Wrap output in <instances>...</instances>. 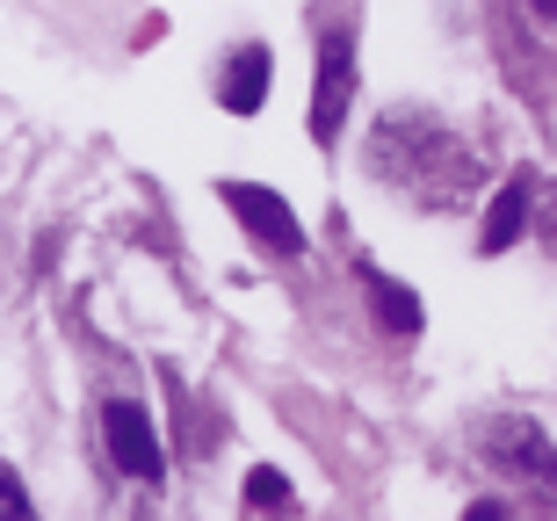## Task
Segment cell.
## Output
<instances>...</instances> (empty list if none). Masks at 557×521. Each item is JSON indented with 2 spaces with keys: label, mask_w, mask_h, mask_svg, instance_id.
I'll return each instance as SVG.
<instances>
[{
  "label": "cell",
  "mask_w": 557,
  "mask_h": 521,
  "mask_svg": "<svg viewBox=\"0 0 557 521\" xmlns=\"http://www.w3.org/2000/svg\"><path fill=\"white\" fill-rule=\"evenodd\" d=\"M269 80H275L269 44H239L225 59V73H218V102H225L232 116H253V109L269 102Z\"/></svg>",
  "instance_id": "obj_4"
},
{
  "label": "cell",
  "mask_w": 557,
  "mask_h": 521,
  "mask_svg": "<svg viewBox=\"0 0 557 521\" xmlns=\"http://www.w3.org/2000/svg\"><path fill=\"white\" fill-rule=\"evenodd\" d=\"M478 442H485L499 463H521L529 479H550V442H543V427H536L529 413H499V420H485V427H478Z\"/></svg>",
  "instance_id": "obj_5"
},
{
  "label": "cell",
  "mask_w": 557,
  "mask_h": 521,
  "mask_svg": "<svg viewBox=\"0 0 557 521\" xmlns=\"http://www.w3.org/2000/svg\"><path fill=\"white\" fill-rule=\"evenodd\" d=\"M0 521H37V507H29V493H22L15 463H0Z\"/></svg>",
  "instance_id": "obj_8"
},
{
  "label": "cell",
  "mask_w": 557,
  "mask_h": 521,
  "mask_svg": "<svg viewBox=\"0 0 557 521\" xmlns=\"http://www.w3.org/2000/svg\"><path fill=\"white\" fill-rule=\"evenodd\" d=\"M218 196H225V210H232V218H239V225H247L269 253H283V261H297V253H305V225H297V210H289L275 188L218 182Z\"/></svg>",
  "instance_id": "obj_3"
},
{
  "label": "cell",
  "mask_w": 557,
  "mask_h": 521,
  "mask_svg": "<svg viewBox=\"0 0 557 521\" xmlns=\"http://www.w3.org/2000/svg\"><path fill=\"white\" fill-rule=\"evenodd\" d=\"M521 225H529V174L499 182L493 210H485V239H478V253H507L521 239Z\"/></svg>",
  "instance_id": "obj_6"
},
{
  "label": "cell",
  "mask_w": 557,
  "mask_h": 521,
  "mask_svg": "<svg viewBox=\"0 0 557 521\" xmlns=\"http://www.w3.org/2000/svg\"><path fill=\"white\" fill-rule=\"evenodd\" d=\"M370 305H376V319H384L392 334H406V340L420 334V305H413V290H406V283H392V275H370Z\"/></svg>",
  "instance_id": "obj_7"
},
{
  "label": "cell",
  "mask_w": 557,
  "mask_h": 521,
  "mask_svg": "<svg viewBox=\"0 0 557 521\" xmlns=\"http://www.w3.org/2000/svg\"><path fill=\"white\" fill-rule=\"evenodd\" d=\"M102 442H109V457H116V471H124V479L160 485L166 449H160V427H152V413H145V406L109 398V406H102Z\"/></svg>",
  "instance_id": "obj_2"
},
{
  "label": "cell",
  "mask_w": 557,
  "mask_h": 521,
  "mask_svg": "<svg viewBox=\"0 0 557 521\" xmlns=\"http://www.w3.org/2000/svg\"><path fill=\"white\" fill-rule=\"evenodd\" d=\"M463 521H507V507H499V500H471V507H463Z\"/></svg>",
  "instance_id": "obj_10"
},
{
  "label": "cell",
  "mask_w": 557,
  "mask_h": 521,
  "mask_svg": "<svg viewBox=\"0 0 557 521\" xmlns=\"http://www.w3.org/2000/svg\"><path fill=\"white\" fill-rule=\"evenodd\" d=\"M247 500H253V507H261V500H275V507H283V500H289V485L275 479V471H253V479H247Z\"/></svg>",
  "instance_id": "obj_9"
},
{
  "label": "cell",
  "mask_w": 557,
  "mask_h": 521,
  "mask_svg": "<svg viewBox=\"0 0 557 521\" xmlns=\"http://www.w3.org/2000/svg\"><path fill=\"white\" fill-rule=\"evenodd\" d=\"M355 102V29H326L319 37V73H311V146H333Z\"/></svg>",
  "instance_id": "obj_1"
}]
</instances>
